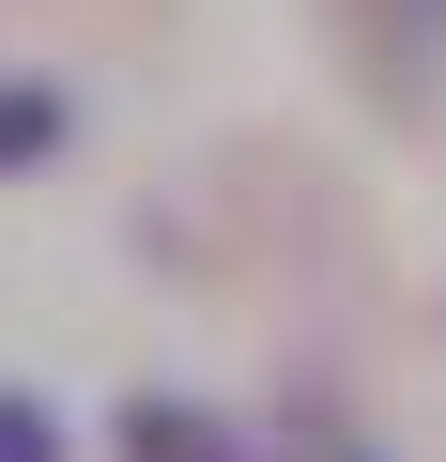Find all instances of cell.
<instances>
[{
  "label": "cell",
  "mask_w": 446,
  "mask_h": 462,
  "mask_svg": "<svg viewBox=\"0 0 446 462\" xmlns=\"http://www.w3.org/2000/svg\"><path fill=\"white\" fill-rule=\"evenodd\" d=\"M339 47H354V78L369 93H446V0H339Z\"/></svg>",
  "instance_id": "1"
},
{
  "label": "cell",
  "mask_w": 446,
  "mask_h": 462,
  "mask_svg": "<svg viewBox=\"0 0 446 462\" xmlns=\"http://www.w3.org/2000/svg\"><path fill=\"white\" fill-rule=\"evenodd\" d=\"M123 462H232V431L185 416V401H139V416H123Z\"/></svg>",
  "instance_id": "2"
},
{
  "label": "cell",
  "mask_w": 446,
  "mask_h": 462,
  "mask_svg": "<svg viewBox=\"0 0 446 462\" xmlns=\"http://www.w3.org/2000/svg\"><path fill=\"white\" fill-rule=\"evenodd\" d=\"M47 139H62V108H47V93H0V170H16V154H47Z\"/></svg>",
  "instance_id": "3"
},
{
  "label": "cell",
  "mask_w": 446,
  "mask_h": 462,
  "mask_svg": "<svg viewBox=\"0 0 446 462\" xmlns=\"http://www.w3.org/2000/svg\"><path fill=\"white\" fill-rule=\"evenodd\" d=\"M0 462H62V416L47 401H0Z\"/></svg>",
  "instance_id": "4"
}]
</instances>
